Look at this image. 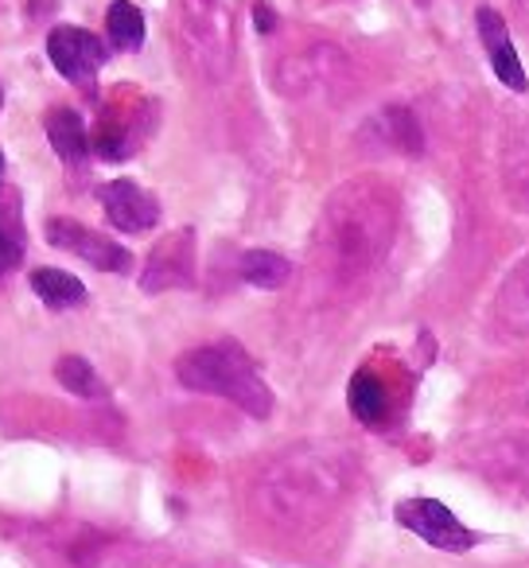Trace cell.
Wrapping results in <instances>:
<instances>
[{"mask_svg": "<svg viewBox=\"0 0 529 568\" xmlns=\"http://www.w3.org/2000/svg\"><path fill=\"white\" fill-rule=\"evenodd\" d=\"M355 487V459L335 444H296L253 483V506L277 529H316Z\"/></svg>", "mask_w": 529, "mask_h": 568, "instance_id": "obj_1", "label": "cell"}, {"mask_svg": "<svg viewBox=\"0 0 529 568\" xmlns=\"http://www.w3.org/2000/svg\"><path fill=\"white\" fill-rule=\"evenodd\" d=\"M397 234V195L378 180H355L332 195L316 234V253L339 284L363 281L386 261Z\"/></svg>", "mask_w": 529, "mask_h": 568, "instance_id": "obj_2", "label": "cell"}, {"mask_svg": "<svg viewBox=\"0 0 529 568\" xmlns=\"http://www.w3.org/2000/svg\"><path fill=\"white\" fill-rule=\"evenodd\" d=\"M175 378L195 394L226 397L230 405H237L257 420L273 413V389L261 382L253 358L237 343H211V347L187 351L175 363Z\"/></svg>", "mask_w": 529, "mask_h": 568, "instance_id": "obj_3", "label": "cell"}, {"mask_svg": "<svg viewBox=\"0 0 529 568\" xmlns=\"http://www.w3.org/2000/svg\"><path fill=\"white\" fill-rule=\"evenodd\" d=\"M464 464L502 495L529 503V428H495L464 440Z\"/></svg>", "mask_w": 529, "mask_h": 568, "instance_id": "obj_4", "label": "cell"}, {"mask_svg": "<svg viewBox=\"0 0 529 568\" xmlns=\"http://www.w3.org/2000/svg\"><path fill=\"white\" fill-rule=\"evenodd\" d=\"M397 521H401L405 529H413L420 541H428L433 549H444V552H467L479 541V537H475L448 506L436 503V498H405V503L397 506Z\"/></svg>", "mask_w": 529, "mask_h": 568, "instance_id": "obj_5", "label": "cell"}, {"mask_svg": "<svg viewBox=\"0 0 529 568\" xmlns=\"http://www.w3.org/2000/svg\"><path fill=\"white\" fill-rule=\"evenodd\" d=\"M195 284V230H175L149 253L141 273L144 293H167V288H191Z\"/></svg>", "mask_w": 529, "mask_h": 568, "instance_id": "obj_6", "label": "cell"}, {"mask_svg": "<svg viewBox=\"0 0 529 568\" xmlns=\"http://www.w3.org/2000/svg\"><path fill=\"white\" fill-rule=\"evenodd\" d=\"M48 242L59 245V250L74 253L82 257L87 265L102 268V273H129L133 268V253L125 245H118L113 237L98 234V230L82 226V222H71V219H51L48 222Z\"/></svg>", "mask_w": 529, "mask_h": 568, "instance_id": "obj_7", "label": "cell"}, {"mask_svg": "<svg viewBox=\"0 0 529 568\" xmlns=\"http://www.w3.org/2000/svg\"><path fill=\"white\" fill-rule=\"evenodd\" d=\"M48 55L63 79L79 82V87H87V90L94 87L98 71H102V63H105L102 40L82 32V28H55V32L48 36Z\"/></svg>", "mask_w": 529, "mask_h": 568, "instance_id": "obj_8", "label": "cell"}, {"mask_svg": "<svg viewBox=\"0 0 529 568\" xmlns=\"http://www.w3.org/2000/svg\"><path fill=\"white\" fill-rule=\"evenodd\" d=\"M98 199L105 206V219L113 222L125 234H141V230H152L160 222V203L152 191H144L141 183L133 180H113L105 187H98Z\"/></svg>", "mask_w": 529, "mask_h": 568, "instance_id": "obj_9", "label": "cell"}, {"mask_svg": "<svg viewBox=\"0 0 529 568\" xmlns=\"http://www.w3.org/2000/svg\"><path fill=\"white\" fill-rule=\"evenodd\" d=\"M343 71V55L335 48H312L304 51V55L288 59L285 67H281L277 82L285 94H301V90L308 87H324V82H332L335 74Z\"/></svg>", "mask_w": 529, "mask_h": 568, "instance_id": "obj_10", "label": "cell"}, {"mask_svg": "<svg viewBox=\"0 0 529 568\" xmlns=\"http://www.w3.org/2000/svg\"><path fill=\"white\" fill-rule=\"evenodd\" d=\"M498 324L510 335L529 339V253L513 265V273L498 288Z\"/></svg>", "mask_w": 529, "mask_h": 568, "instance_id": "obj_11", "label": "cell"}, {"mask_svg": "<svg viewBox=\"0 0 529 568\" xmlns=\"http://www.w3.org/2000/svg\"><path fill=\"white\" fill-rule=\"evenodd\" d=\"M347 405L366 428H382L389 420V394H386V386H382V378H374L370 371H358L355 378H350Z\"/></svg>", "mask_w": 529, "mask_h": 568, "instance_id": "obj_12", "label": "cell"}, {"mask_svg": "<svg viewBox=\"0 0 529 568\" xmlns=\"http://www.w3.org/2000/svg\"><path fill=\"white\" fill-rule=\"evenodd\" d=\"M370 129L378 133V141L386 144V149H397V152H405V156H420V149H425L417 118H413L409 110H401V105L382 110L378 118L370 121Z\"/></svg>", "mask_w": 529, "mask_h": 568, "instance_id": "obj_13", "label": "cell"}, {"mask_svg": "<svg viewBox=\"0 0 529 568\" xmlns=\"http://www.w3.org/2000/svg\"><path fill=\"white\" fill-rule=\"evenodd\" d=\"M43 129H48V141L51 149L59 152V160L63 164H82V156H87V129H82V118L74 110H51L48 118H43Z\"/></svg>", "mask_w": 529, "mask_h": 568, "instance_id": "obj_14", "label": "cell"}, {"mask_svg": "<svg viewBox=\"0 0 529 568\" xmlns=\"http://www.w3.org/2000/svg\"><path fill=\"white\" fill-rule=\"evenodd\" d=\"M32 288H35V296L55 312L79 308V304L87 301V284H82L79 276L63 273V268H35Z\"/></svg>", "mask_w": 529, "mask_h": 568, "instance_id": "obj_15", "label": "cell"}, {"mask_svg": "<svg viewBox=\"0 0 529 568\" xmlns=\"http://www.w3.org/2000/svg\"><path fill=\"white\" fill-rule=\"evenodd\" d=\"M288 276H293V265L273 250H250L242 257V281L253 284V288L273 293V288H285Z\"/></svg>", "mask_w": 529, "mask_h": 568, "instance_id": "obj_16", "label": "cell"}, {"mask_svg": "<svg viewBox=\"0 0 529 568\" xmlns=\"http://www.w3.org/2000/svg\"><path fill=\"white\" fill-rule=\"evenodd\" d=\"M55 378L63 382V389H71L74 397H87V402H102V397L110 394V386L102 382V374H98L82 355H63V358H59Z\"/></svg>", "mask_w": 529, "mask_h": 568, "instance_id": "obj_17", "label": "cell"}, {"mask_svg": "<svg viewBox=\"0 0 529 568\" xmlns=\"http://www.w3.org/2000/svg\"><path fill=\"white\" fill-rule=\"evenodd\" d=\"M105 32H110L113 48L136 51L144 43V12L129 0H113L110 12H105Z\"/></svg>", "mask_w": 529, "mask_h": 568, "instance_id": "obj_18", "label": "cell"}, {"mask_svg": "<svg viewBox=\"0 0 529 568\" xmlns=\"http://www.w3.org/2000/svg\"><path fill=\"white\" fill-rule=\"evenodd\" d=\"M490 67H495V74H498V82H502V87L518 90V94L526 90V71H521L513 43H502V48L490 51Z\"/></svg>", "mask_w": 529, "mask_h": 568, "instance_id": "obj_19", "label": "cell"}, {"mask_svg": "<svg viewBox=\"0 0 529 568\" xmlns=\"http://www.w3.org/2000/svg\"><path fill=\"white\" fill-rule=\"evenodd\" d=\"M24 257V230H17V222H0V276L12 273Z\"/></svg>", "mask_w": 529, "mask_h": 568, "instance_id": "obj_20", "label": "cell"}, {"mask_svg": "<svg viewBox=\"0 0 529 568\" xmlns=\"http://www.w3.org/2000/svg\"><path fill=\"white\" fill-rule=\"evenodd\" d=\"M475 28H479V40H482V48H487V51H495V48H502V43H510L502 17H498L495 9H479V12H475Z\"/></svg>", "mask_w": 529, "mask_h": 568, "instance_id": "obj_21", "label": "cell"}, {"mask_svg": "<svg viewBox=\"0 0 529 568\" xmlns=\"http://www.w3.org/2000/svg\"><path fill=\"white\" fill-rule=\"evenodd\" d=\"M253 28H257V32H273V28H277V17H273V9L265 0L253 4Z\"/></svg>", "mask_w": 529, "mask_h": 568, "instance_id": "obj_22", "label": "cell"}, {"mask_svg": "<svg viewBox=\"0 0 529 568\" xmlns=\"http://www.w3.org/2000/svg\"><path fill=\"white\" fill-rule=\"evenodd\" d=\"M521 405L529 409V382H521Z\"/></svg>", "mask_w": 529, "mask_h": 568, "instance_id": "obj_23", "label": "cell"}, {"mask_svg": "<svg viewBox=\"0 0 529 568\" xmlns=\"http://www.w3.org/2000/svg\"><path fill=\"white\" fill-rule=\"evenodd\" d=\"M0 172H4V152H0Z\"/></svg>", "mask_w": 529, "mask_h": 568, "instance_id": "obj_24", "label": "cell"}, {"mask_svg": "<svg viewBox=\"0 0 529 568\" xmlns=\"http://www.w3.org/2000/svg\"><path fill=\"white\" fill-rule=\"evenodd\" d=\"M413 4H433V0H413Z\"/></svg>", "mask_w": 529, "mask_h": 568, "instance_id": "obj_25", "label": "cell"}, {"mask_svg": "<svg viewBox=\"0 0 529 568\" xmlns=\"http://www.w3.org/2000/svg\"><path fill=\"white\" fill-rule=\"evenodd\" d=\"M521 9H526V12H529V0H521Z\"/></svg>", "mask_w": 529, "mask_h": 568, "instance_id": "obj_26", "label": "cell"}, {"mask_svg": "<svg viewBox=\"0 0 529 568\" xmlns=\"http://www.w3.org/2000/svg\"><path fill=\"white\" fill-rule=\"evenodd\" d=\"M0 105H4V90H0Z\"/></svg>", "mask_w": 529, "mask_h": 568, "instance_id": "obj_27", "label": "cell"}]
</instances>
